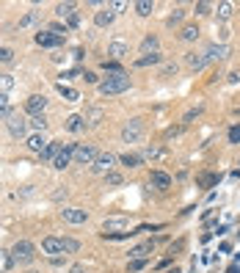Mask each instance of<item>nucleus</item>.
Listing matches in <instances>:
<instances>
[{
    "label": "nucleus",
    "mask_w": 240,
    "mask_h": 273,
    "mask_svg": "<svg viewBox=\"0 0 240 273\" xmlns=\"http://www.w3.org/2000/svg\"><path fill=\"white\" fill-rule=\"evenodd\" d=\"M100 88V94H105V97H113V94H125L127 88H130V78L125 72L122 75H108L105 80H100L97 83Z\"/></svg>",
    "instance_id": "f257e3e1"
},
{
    "label": "nucleus",
    "mask_w": 240,
    "mask_h": 273,
    "mask_svg": "<svg viewBox=\"0 0 240 273\" xmlns=\"http://www.w3.org/2000/svg\"><path fill=\"white\" fill-rule=\"evenodd\" d=\"M143 138V121L141 119H130L125 127H122V141L125 144H138Z\"/></svg>",
    "instance_id": "f03ea898"
},
{
    "label": "nucleus",
    "mask_w": 240,
    "mask_h": 273,
    "mask_svg": "<svg viewBox=\"0 0 240 273\" xmlns=\"http://www.w3.org/2000/svg\"><path fill=\"white\" fill-rule=\"evenodd\" d=\"M11 257H14V262L28 265L31 259L36 257V249H33V243H31V240H17V243H14V249H11Z\"/></svg>",
    "instance_id": "7ed1b4c3"
},
{
    "label": "nucleus",
    "mask_w": 240,
    "mask_h": 273,
    "mask_svg": "<svg viewBox=\"0 0 240 273\" xmlns=\"http://www.w3.org/2000/svg\"><path fill=\"white\" fill-rule=\"evenodd\" d=\"M97 146L94 144H78L75 146V160L80 163V166H94V160H97Z\"/></svg>",
    "instance_id": "20e7f679"
},
{
    "label": "nucleus",
    "mask_w": 240,
    "mask_h": 273,
    "mask_svg": "<svg viewBox=\"0 0 240 273\" xmlns=\"http://www.w3.org/2000/svg\"><path fill=\"white\" fill-rule=\"evenodd\" d=\"M113 163H116V155H113V152H100L91 168H94V174H102V177H105V174L113 171Z\"/></svg>",
    "instance_id": "39448f33"
},
{
    "label": "nucleus",
    "mask_w": 240,
    "mask_h": 273,
    "mask_svg": "<svg viewBox=\"0 0 240 273\" xmlns=\"http://www.w3.org/2000/svg\"><path fill=\"white\" fill-rule=\"evenodd\" d=\"M6 125H9V133L14 135V138H25V133H28V121H25L17 111L6 119Z\"/></svg>",
    "instance_id": "423d86ee"
},
{
    "label": "nucleus",
    "mask_w": 240,
    "mask_h": 273,
    "mask_svg": "<svg viewBox=\"0 0 240 273\" xmlns=\"http://www.w3.org/2000/svg\"><path fill=\"white\" fill-rule=\"evenodd\" d=\"M72 158H75V144H66V146H61V152L56 155V160H53V168H58V171H64V168L72 163Z\"/></svg>",
    "instance_id": "0eeeda50"
},
{
    "label": "nucleus",
    "mask_w": 240,
    "mask_h": 273,
    "mask_svg": "<svg viewBox=\"0 0 240 273\" xmlns=\"http://www.w3.org/2000/svg\"><path fill=\"white\" fill-rule=\"evenodd\" d=\"M61 218H64L66 224H75V227H78V224L88 221V213H86V210H80V207H64V210H61Z\"/></svg>",
    "instance_id": "6e6552de"
},
{
    "label": "nucleus",
    "mask_w": 240,
    "mask_h": 273,
    "mask_svg": "<svg viewBox=\"0 0 240 273\" xmlns=\"http://www.w3.org/2000/svg\"><path fill=\"white\" fill-rule=\"evenodd\" d=\"M47 108V100L44 94H31L28 102H25V111H28L31 116H42V111Z\"/></svg>",
    "instance_id": "1a4fd4ad"
},
{
    "label": "nucleus",
    "mask_w": 240,
    "mask_h": 273,
    "mask_svg": "<svg viewBox=\"0 0 240 273\" xmlns=\"http://www.w3.org/2000/svg\"><path fill=\"white\" fill-rule=\"evenodd\" d=\"M204 56H207V64H210V61H224V58H229L232 56V50H229V47H226V44H210L207 47V50H204Z\"/></svg>",
    "instance_id": "9d476101"
},
{
    "label": "nucleus",
    "mask_w": 240,
    "mask_h": 273,
    "mask_svg": "<svg viewBox=\"0 0 240 273\" xmlns=\"http://www.w3.org/2000/svg\"><path fill=\"white\" fill-rule=\"evenodd\" d=\"M36 44H42V47H61L64 44V36H58V33H53V31H39L36 33Z\"/></svg>",
    "instance_id": "9b49d317"
},
{
    "label": "nucleus",
    "mask_w": 240,
    "mask_h": 273,
    "mask_svg": "<svg viewBox=\"0 0 240 273\" xmlns=\"http://www.w3.org/2000/svg\"><path fill=\"white\" fill-rule=\"evenodd\" d=\"M127 229V218H108L102 224V235H116V232Z\"/></svg>",
    "instance_id": "f8f14e48"
},
{
    "label": "nucleus",
    "mask_w": 240,
    "mask_h": 273,
    "mask_svg": "<svg viewBox=\"0 0 240 273\" xmlns=\"http://www.w3.org/2000/svg\"><path fill=\"white\" fill-rule=\"evenodd\" d=\"M185 64H188V69L199 72V69L207 66V56H204V53H188V56H185Z\"/></svg>",
    "instance_id": "ddd939ff"
},
{
    "label": "nucleus",
    "mask_w": 240,
    "mask_h": 273,
    "mask_svg": "<svg viewBox=\"0 0 240 273\" xmlns=\"http://www.w3.org/2000/svg\"><path fill=\"white\" fill-rule=\"evenodd\" d=\"M42 251H44V254H50V257L64 254V245H61V237H44V240H42Z\"/></svg>",
    "instance_id": "4468645a"
},
{
    "label": "nucleus",
    "mask_w": 240,
    "mask_h": 273,
    "mask_svg": "<svg viewBox=\"0 0 240 273\" xmlns=\"http://www.w3.org/2000/svg\"><path fill=\"white\" fill-rule=\"evenodd\" d=\"M149 185L166 190V188H171V177L166 171H152V174H149Z\"/></svg>",
    "instance_id": "2eb2a0df"
},
{
    "label": "nucleus",
    "mask_w": 240,
    "mask_h": 273,
    "mask_svg": "<svg viewBox=\"0 0 240 273\" xmlns=\"http://www.w3.org/2000/svg\"><path fill=\"white\" fill-rule=\"evenodd\" d=\"M127 53H130V47H127L125 42H119V39H116V42H111V44H108V56H111L113 61H122V58L127 56Z\"/></svg>",
    "instance_id": "dca6fc26"
},
{
    "label": "nucleus",
    "mask_w": 240,
    "mask_h": 273,
    "mask_svg": "<svg viewBox=\"0 0 240 273\" xmlns=\"http://www.w3.org/2000/svg\"><path fill=\"white\" fill-rule=\"evenodd\" d=\"M66 130H69V133H83L86 130V116H78V113L66 116Z\"/></svg>",
    "instance_id": "f3484780"
},
{
    "label": "nucleus",
    "mask_w": 240,
    "mask_h": 273,
    "mask_svg": "<svg viewBox=\"0 0 240 273\" xmlns=\"http://www.w3.org/2000/svg\"><path fill=\"white\" fill-rule=\"evenodd\" d=\"M28 149L31 152H36V155H42L44 149H47V141L42 138V133H33L31 138H28Z\"/></svg>",
    "instance_id": "a211bd4d"
},
{
    "label": "nucleus",
    "mask_w": 240,
    "mask_h": 273,
    "mask_svg": "<svg viewBox=\"0 0 240 273\" xmlns=\"http://www.w3.org/2000/svg\"><path fill=\"white\" fill-rule=\"evenodd\" d=\"M155 249V240H149V243H143V245H135L133 251H130V262L133 259H147V254Z\"/></svg>",
    "instance_id": "6ab92c4d"
},
{
    "label": "nucleus",
    "mask_w": 240,
    "mask_h": 273,
    "mask_svg": "<svg viewBox=\"0 0 240 273\" xmlns=\"http://www.w3.org/2000/svg\"><path fill=\"white\" fill-rule=\"evenodd\" d=\"M202 36V31H199V25H185L180 31V39L182 42H196V39Z\"/></svg>",
    "instance_id": "aec40b11"
},
{
    "label": "nucleus",
    "mask_w": 240,
    "mask_h": 273,
    "mask_svg": "<svg viewBox=\"0 0 240 273\" xmlns=\"http://www.w3.org/2000/svg\"><path fill=\"white\" fill-rule=\"evenodd\" d=\"M157 44H160V42H157V36L149 33V36L141 42V53H143V56H152V53H157Z\"/></svg>",
    "instance_id": "412c9836"
},
{
    "label": "nucleus",
    "mask_w": 240,
    "mask_h": 273,
    "mask_svg": "<svg viewBox=\"0 0 240 273\" xmlns=\"http://www.w3.org/2000/svg\"><path fill=\"white\" fill-rule=\"evenodd\" d=\"M113 19H116V14H113L111 9H105V11H97V17H94V22H97L100 28H108V25H111Z\"/></svg>",
    "instance_id": "4be33fe9"
},
{
    "label": "nucleus",
    "mask_w": 240,
    "mask_h": 273,
    "mask_svg": "<svg viewBox=\"0 0 240 273\" xmlns=\"http://www.w3.org/2000/svg\"><path fill=\"white\" fill-rule=\"evenodd\" d=\"M160 61H163L160 53H152V56L138 58V61H135V66H138V69H147V66H155V64H160Z\"/></svg>",
    "instance_id": "5701e85b"
},
{
    "label": "nucleus",
    "mask_w": 240,
    "mask_h": 273,
    "mask_svg": "<svg viewBox=\"0 0 240 273\" xmlns=\"http://www.w3.org/2000/svg\"><path fill=\"white\" fill-rule=\"evenodd\" d=\"M58 152H61V144H58V141H50V144H47V149L42 152V160H44V163H53Z\"/></svg>",
    "instance_id": "b1692460"
},
{
    "label": "nucleus",
    "mask_w": 240,
    "mask_h": 273,
    "mask_svg": "<svg viewBox=\"0 0 240 273\" xmlns=\"http://www.w3.org/2000/svg\"><path fill=\"white\" fill-rule=\"evenodd\" d=\"M56 88H58V94H61V97H64L66 102H75V100H80V94H78V91H75V88H72V86L56 83Z\"/></svg>",
    "instance_id": "393cba45"
},
{
    "label": "nucleus",
    "mask_w": 240,
    "mask_h": 273,
    "mask_svg": "<svg viewBox=\"0 0 240 273\" xmlns=\"http://www.w3.org/2000/svg\"><path fill=\"white\" fill-rule=\"evenodd\" d=\"M133 9H135V14L149 17V14H152V9H155V3H152V0H138V3L133 6Z\"/></svg>",
    "instance_id": "a878e982"
},
{
    "label": "nucleus",
    "mask_w": 240,
    "mask_h": 273,
    "mask_svg": "<svg viewBox=\"0 0 240 273\" xmlns=\"http://www.w3.org/2000/svg\"><path fill=\"white\" fill-rule=\"evenodd\" d=\"M119 160H122V166H130V168H135V166H141V160H143V158H141V155H133V152H127V155H122Z\"/></svg>",
    "instance_id": "bb28decb"
},
{
    "label": "nucleus",
    "mask_w": 240,
    "mask_h": 273,
    "mask_svg": "<svg viewBox=\"0 0 240 273\" xmlns=\"http://www.w3.org/2000/svg\"><path fill=\"white\" fill-rule=\"evenodd\" d=\"M61 245H64V254H75L80 249V243L75 237H61Z\"/></svg>",
    "instance_id": "cd10ccee"
},
{
    "label": "nucleus",
    "mask_w": 240,
    "mask_h": 273,
    "mask_svg": "<svg viewBox=\"0 0 240 273\" xmlns=\"http://www.w3.org/2000/svg\"><path fill=\"white\" fill-rule=\"evenodd\" d=\"M11 265H14V257H11L9 251H0V273L11 270Z\"/></svg>",
    "instance_id": "c85d7f7f"
},
{
    "label": "nucleus",
    "mask_w": 240,
    "mask_h": 273,
    "mask_svg": "<svg viewBox=\"0 0 240 273\" xmlns=\"http://www.w3.org/2000/svg\"><path fill=\"white\" fill-rule=\"evenodd\" d=\"M56 14L69 19V17L75 14V3H58V6H56Z\"/></svg>",
    "instance_id": "c756f323"
},
{
    "label": "nucleus",
    "mask_w": 240,
    "mask_h": 273,
    "mask_svg": "<svg viewBox=\"0 0 240 273\" xmlns=\"http://www.w3.org/2000/svg\"><path fill=\"white\" fill-rule=\"evenodd\" d=\"M215 182H218V174H210V171L199 174V185L202 188H210V185H215Z\"/></svg>",
    "instance_id": "7c9ffc66"
},
{
    "label": "nucleus",
    "mask_w": 240,
    "mask_h": 273,
    "mask_svg": "<svg viewBox=\"0 0 240 273\" xmlns=\"http://www.w3.org/2000/svg\"><path fill=\"white\" fill-rule=\"evenodd\" d=\"M14 88V78L11 75H0V94H9Z\"/></svg>",
    "instance_id": "2f4dec72"
},
{
    "label": "nucleus",
    "mask_w": 240,
    "mask_h": 273,
    "mask_svg": "<svg viewBox=\"0 0 240 273\" xmlns=\"http://www.w3.org/2000/svg\"><path fill=\"white\" fill-rule=\"evenodd\" d=\"M11 113H14V111H11V105H9V97L0 94V119H9Z\"/></svg>",
    "instance_id": "473e14b6"
},
{
    "label": "nucleus",
    "mask_w": 240,
    "mask_h": 273,
    "mask_svg": "<svg viewBox=\"0 0 240 273\" xmlns=\"http://www.w3.org/2000/svg\"><path fill=\"white\" fill-rule=\"evenodd\" d=\"M36 19H39V11H28L25 17H19V28H31Z\"/></svg>",
    "instance_id": "72a5a7b5"
},
{
    "label": "nucleus",
    "mask_w": 240,
    "mask_h": 273,
    "mask_svg": "<svg viewBox=\"0 0 240 273\" xmlns=\"http://www.w3.org/2000/svg\"><path fill=\"white\" fill-rule=\"evenodd\" d=\"M141 158H147V160L163 158V146H147V149H143V155H141Z\"/></svg>",
    "instance_id": "f704fd0d"
},
{
    "label": "nucleus",
    "mask_w": 240,
    "mask_h": 273,
    "mask_svg": "<svg viewBox=\"0 0 240 273\" xmlns=\"http://www.w3.org/2000/svg\"><path fill=\"white\" fill-rule=\"evenodd\" d=\"M14 61V50L11 47H0V64H11Z\"/></svg>",
    "instance_id": "c9c22d12"
},
{
    "label": "nucleus",
    "mask_w": 240,
    "mask_h": 273,
    "mask_svg": "<svg viewBox=\"0 0 240 273\" xmlns=\"http://www.w3.org/2000/svg\"><path fill=\"white\" fill-rule=\"evenodd\" d=\"M182 17H185V11H182V9H177L174 14L166 19V25H169V28H174V25H180V22H182Z\"/></svg>",
    "instance_id": "e433bc0d"
},
{
    "label": "nucleus",
    "mask_w": 240,
    "mask_h": 273,
    "mask_svg": "<svg viewBox=\"0 0 240 273\" xmlns=\"http://www.w3.org/2000/svg\"><path fill=\"white\" fill-rule=\"evenodd\" d=\"M218 17H221V19H229V17H232V3H226V0H224V3H218Z\"/></svg>",
    "instance_id": "4c0bfd02"
},
{
    "label": "nucleus",
    "mask_w": 240,
    "mask_h": 273,
    "mask_svg": "<svg viewBox=\"0 0 240 273\" xmlns=\"http://www.w3.org/2000/svg\"><path fill=\"white\" fill-rule=\"evenodd\" d=\"M86 121H88V125H100V121H102V111H100V108H91Z\"/></svg>",
    "instance_id": "58836bf2"
},
{
    "label": "nucleus",
    "mask_w": 240,
    "mask_h": 273,
    "mask_svg": "<svg viewBox=\"0 0 240 273\" xmlns=\"http://www.w3.org/2000/svg\"><path fill=\"white\" fill-rule=\"evenodd\" d=\"M31 127L36 130V133H42V130L47 127V119H44V116H33V119H31Z\"/></svg>",
    "instance_id": "ea45409f"
},
{
    "label": "nucleus",
    "mask_w": 240,
    "mask_h": 273,
    "mask_svg": "<svg viewBox=\"0 0 240 273\" xmlns=\"http://www.w3.org/2000/svg\"><path fill=\"white\" fill-rule=\"evenodd\" d=\"M202 111H204V105H196V108H190V111L185 113V119H182V121H185V125H188V121H194V119H196V116L202 113Z\"/></svg>",
    "instance_id": "a19ab883"
},
{
    "label": "nucleus",
    "mask_w": 240,
    "mask_h": 273,
    "mask_svg": "<svg viewBox=\"0 0 240 273\" xmlns=\"http://www.w3.org/2000/svg\"><path fill=\"white\" fill-rule=\"evenodd\" d=\"M182 249H185V240H177V243H171V245H169V257H171V259H174V257H177V254H180V251H182Z\"/></svg>",
    "instance_id": "79ce46f5"
},
{
    "label": "nucleus",
    "mask_w": 240,
    "mask_h": 273,
    "mask_svg": "<svg viewBox=\"0 0 240 273\" xmlns=\"http://www.w3.org/2000/svg\"><path fill=\"white\" fill-rule=\"evenodd\" d=\"M108 9H111L113 14H122V11L127 9V3H125V0H113V3H108Z\"/></svg>",
    "instance_id": "37998d69"
},
{
    "label": "nucleus",
    "mask_w": 240,
    "mask_h": 273,
    "mask_svg": "<svg viewBox=\"0 0 240 273\" xmlns=\"http://www.w3.org/2000/svg\"><path fill=\"white\" fill-rule=\"evenodd\" d=\"M105 182H108V185H122V182H125V180H122V174H116V171H111V174H105Z\"/></svg>",
    "instance_id": "c03bdc74"
},
{
    "label": "nucleus",
    "mask_w": 240,
    "mask_h": 273,
    "mask_svg": "<svg viewBox=\"0 0 240 273\" xmlns=\"http://www.w3.org/2000/svg\"><path fill=\"white\" fill-rule=\"evenodd\" d=\"M229 144H240V125L229 127Z\"/></svg>",
    "instance_id": "a18cd8bd"
},
{
    "label": "nucleus",
    "mask_w": 240,
    "mask_h": 273,
    "mask_svg": "<svg viewBox=\"0 0 240 273\" xmlns=\"http://www.w3.org/2000/svg\"><path fill=\"white\" fill-rule=\"evenodd\" d=\"M102 69H108L111 75H122V69H119V64H116V61H102Z\"/></svg>",
    "instance_id": "49530a36"
},
{
    "label": "nucleus",
    "mask_w": 240,
    "mask_h": 273,
    "mask_svg": "<svg viewBox=\"0 0 240 273\" xmlns=\"http://www.w3.org/2000/svg\"><path fill=\"white\" fill-rule=\"evenodd\" d=\"M127 268H130V273H138L141 268H147V259H133V262H130Z\"/></svg>",
    "instance_id": "de8ad7c7"
},
{
    "label": "nucleus",
    "mask_w": 240,
    "mask_h": 273,
    "mask_svg": "<svg viewBox=\"0 0 240 273\" xmlns=\"http://www.w3.org/2000/svg\"><path fill=\"white\" fill-rule=\"evenodd\" d=\"M171 75H177V64H166L160 69V78H171Z\"/></svg>",
    "instance_id": "09e8293b"
},
{
    "label": "nucleus",
    "mask_w": 240,
    "mask_h": 273,
    "mask_svg": "<svg viewBox=\"0 0 240 273\" xmlns=\"http://www.w3.org/2000/svg\"><path fill=\"white\" fill-rule=\"evenodd\" d=\"M196 14H199V17L210 14V3H196Z\"/></svg>",
    "instance_id": "8fccbe9b"
},
{
    "label": "nucleus",
    "mask_w": 240,
    "mask_h": 273,
    "mask_svg": "<svg viewBox=\"0 0 240 273\" xmlns=\"http://www.w3.org/2000/svg\"><path fill=\"white\" fill-rule=\"evenodd\" d=\"M83 80H86V83H100V80H97V75H94V72H83Z\"/></svg>",
    "instance_id": "3c124183"
},
{
    "label": "nucleus",
    "mask_w": 240,
    "mask_h": 273,
    "mask_svg": "<svg viewBox=\"0 0 240 273\" xmlns=\"http://www.w3.org/2000/svg\"><path fill=\"white\" fill-rule=\"evenodd\" d=\"M78 22H80V17H78V14H72L69 19H66V25H69V28H75V25H78Z\"/></svg>",
    "instance_id": "603ef678"
},
{
    "label": "nucleus",
    "mask_w": 240,
    "mask_h": 273,
    "mask_svg": "<svg viewBox=\"0 0 240 273\" xmlns=\"http://www.w3.org/2000/svg\"><path fill=\"white\" fill-rule=\"evenodd\" d=\"M171 262H174V259H171V257H166V259H163V262H157V268H160V270H163V268H169V265H171Z\"/></svg>",
    "instance_id": "864d4df0"
},
{
    "label": "nucleus",
    "mask_w": 240,
    "mask_h": 273,
    "mask_svg": "<svg viewBox=\"0 0 240 273\" xmlns=\"http://www.w3.org/2000/svg\"><path fill=\"white\" fill-rule=\"evenodd\" d=\"M229 83H240V72H232L229 75Z\"/></svg>",
    "instance_id": "5fc2aeb1"
},
{
    "label": "nucleus",
    "mask_w": 240,
    "mask_h": 273,
    "mask_svg": "<svg viewBox=\"0 0 240 273\" xmlns=\"http://www.w3.org/2000/svg\"><path fill=\"white\" fill-rule=\"evenodd\" d=\"M69 273H86V268H83V265H72Z\"/></svg>",
    "instance_id": "6e6d98bb"
},
{
    "label": "nucleus",
    "mask_w": 240,
    "mask_h": 273,
    "mask_svg": "<svg viewBox=\"0 0 240 273\" xmlns=\"http://www.w3.org/2000/svg\"><path fill=\"white\" fill-rule=\"evenodd\" d=\"M229 273H240V265L235 262V265H232V268H229Z\"/></svg>",
    "instance_id": "4d7b16f0"
},
{
    "label": "nucleus",
    "mask_w": 240,
    "mask_h": 273,
    "mask_svg": "<svg viewBox=\"0 0 240 273\" xmlns=\"http://www.w3.org/2000/svg\"><path fill=\"white\" fill-rule=\"evenodd\" d=\"M166 273H180V268H174V270H166Z\"/></svg>",
    "instance_id": "13d9d810"
},
{
    "label": "nucleus",
    "mask_w": 240,
    "mask_h": 273,
    "mask_svg": "<svg viewBox=\"0 0 240 273\" xmlns=\"http://www.w3.org/2000/svg\"><path fill=\"white\" fill-rule=\"evenodd\" d=\"M25 273H36V270H25Z\"/></svg>",
    "instance_id": "bf43d9fd"
}]
</instances>
